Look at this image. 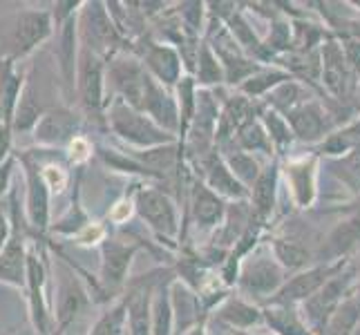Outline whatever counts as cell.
Listing matches in <instances>:
<instances>
[{"instance_id": "42", "label": "cell", "mask_w": 360, "mask_h": 335, "mask_svg": "<svg viewBox=\"0 0 360 335\" xmlns=\"http://www.w3.org/2000/svg\"><path fill=\"white\" fill-rule=\"evenodd\" d=\"M92 155H94V145L88 136H83V134L77 136V139L65 147V159H68V164L74 168L85 166L92 159Z\"/></svg>"}, {"instance_id": "31", "label": "cell", "mask_w": 360, "mask_h": 335, "mask_svg": "<svg viewBox=\"0 0 360 335\" xmlns=\"http://www.w3.org/2000/svg\"><path fill=\"white\" fill-rule=\"evenodd\" d=\"M74 188H77V190H74L70 208L52 223V226H49V230H52L54 235L70 237V239H74L85 226H90V223H92L88 210H85L83 204H81V190H79L81 188V175L77 177V185H74Z\"/></svg>"}, {"instance_id": "1", "label": "cell", "mask_w": 360, "mask_h": 335, "mask_svg": "<svg viewBox=\"0 0 360 335\" xmlns=\"http://www.w3.org/2000/svg\"><path fill=\"white\" fill-rule=\"evenodd\" d=\"M105 126L117 139H121L130 150H150V147L177 143L179 139L161 130L143 112L130 107L123 98L110 96L105 105Z\"/></svg>"}, {"instance_id": "18", "label": "cell", "mask_w": 360, "mask_h": 335, "mask_svg": "<svg viewBox=\"0 0 360 335\" xmlns=\"http://www.w3.org/2000/svg\"><path fill=\"white\" fill-rule=\"evenodd\" d=\"M284 181L297 208H311L318 197V157H297L282 166Z\"/></svg>"}, {"instance_id": "6", "label": "cell", "mask_w": 360, "mask_h": 335, "mask_svg": "<svg viewBox=\"0 0 360 335\" xmlns=\"http://www.w3.org/2000/svg\"><path fill=\"white\" fill-rule=\"evenodd\" d=\"M56 32L52 9L45 7H22L9 20V52L7 58L20 63L34 49L47 43Z\"/></svg>"}, {"instance_id": "20", "label": "cell", "mask_w": 360, "mask_h": 335, "mask_svg": "<svg viewBox=\"0 0 360 335\" xmlns=\"http://www.w3.org/2000/svg\"><path fill=\"white\" fill-rule=\"evenodd\" d=\"M287 121L293 130L295 139H300L302 143H322L329 136L331 128V117L320 101L311 98L304 105L293 110L291 114H287Z\"/></svg>"}, {"instance_id": "55", "label": "cell", "mask_w": 360, "mask_h": 335, "mask_svg": "<svg viewBox=\"0 0 360 335\" xmlns=\"http://www.w3.org/2000/svg\"><path fill=\"white\" fill-rule=\"evenodd\" d=\"M126 335H128V333H126Z\"/></svg>"}, {"instance_id": "10", "label": "cell", "mask_w": 360, "mask_h": 335, "mask_svg": "<svg viewBox=\"0 0 360 335\" xmlns=\"http://www.w3.org/2000/svg\"><path fill=\"white\" fill-rule=\"evenodd\" d=\"M356 275H358L356 268L345 266L338 275H333L316 295H311L307 302H302L300 306H297L302 317L307 320V324L311 327L318 335H322V331H325L333 311H336L347 297L354 293Z\"/></svg>"}, {"instance_id": "17", "label": "cell", "mask_w": 360, "mask_h": 335, "mask_svg": "<svg viewBox=\"0 0 360 335\" xmlns=\"http://www.w3.org/2000/svg\"><path fill=\"white\" fill-rule=\"evenodd\" d=\"M27 228L30 226L20 228L16 221L11 223V237L0 251V284L25 289V282H27V255L32 244Z\"/></svg>"}, {"instance_id": "50", "label": "cell", "mask_w": 360, "mask_h": 335, "mask_svg": "<svg viewBox=\"0 0 360 335\" xmlns=\"http://www.w3.org/2000/svg\"><path fill=\"white\" fill-rule=\"evenodd\" d=\"M231 335H257V333H248V331H229Z\"/></svg>"}, {"instance_id": "2", "label": "cell", "mask_w": 360, "mask_h": 335, "mask_svg": "<svg viewBox=\"0 0 360 335\" xmlns=\"http://www.w3.org/2000/svg\"><path fill=\"white\" fill-rule=\"evenodd\" d=\"M49 251L45 244L32 242L27 255V293L30 320L39 335H56L54 311H52V268H49Z\"/></svg>"}, {"instance_id": "30", "label": "cell", "mask_w": 360, "mask_h": 335, "mask_svg": "<svg viewBox=\"0 0 360 335\" xmlns=\"http://www.w3.org/2000/svg\"><path fill=\"white\" fill-rule=\"evenodd\" d=\"M289 79H293V77L287 70H282L280 65L278 67H266L264 65L259 72H255L251 79H246L235 92H240L242 96L259 103V98H266L273 90L278 88V85H282L284 81H289Z\"/></svg>"}, {"instance_id": "54", "label": "cell", "mask_w": 360, "mask_h": 335, "mask_svg": "<svg viewBox=\"0 0 360 335\" xmlns=\"http://www.w3.org/2000/svg\"><path fill=\"white\" fill-rule=\"evenodd\" d=\"M354 7H358V11H360V3H352Z\"/></svg>"}, {"instance_id": "47", "label": "cell", "mask_w": 360, "mask_h": 335, "mask_svg": "<svg viewBox=\"0 0 360 335\" xmlns=\"http://www.w3.org/2000/svg\"><path fill=\"white\" fill-rule=\"evenodd\" d=\"M338 210H340V213L345 210V213L349 215V217H360V195L356 197L354 202H349V204H347L345 208H338Z\"/></svg>"}, {"instance_id": "3", "label": "cell", "mask_w": 360, "mask_h": 335, "mask_svg": "<svg viewBox=\"0 0 360 335\" xmlns=\"http://www.w3.org/2000/svg\"><path fill=\"white\" fill-rule=\"evenodd\" d=\"M52 268V311L56 335L63 333L90 306V291L79 280L68 257H49Z\"/></svg>"}, {"instance_id": "11", "label": "cell", "mask_w": 360, "mask_h": 335, "mask_svg": "<svg viewBox=\"0 0 360 335\" xmlns=\"http://www.w3.org/2000/svg\"><path fill=\"white\" fill-rule=\"evenodd\" d=\"M134 56L141 60L143 67L150 72V77L164 88L175 90L177 83L186 77L179 49L170 43H161L153 39H143L134 47Z\"/></svg>"}, {"instance_id": "51", "label": "cell", "mask_w": 360, "mask_h": 335, "mask_svg": "<svg viewBox=\"0 0 360 335\" xmlns=\"http://www.w3.org/2000/svg\"><path fill=\"white\" fill-rule=\"evenodd\" d=\"M0 123H7V121H5V110H3V103H0ZM7 126H9V123H7Z\"/></svg>"}, {"instance_id": "8", "label": "cell", "mask_w": 360, "mask_h": 335, "mask_svg": "<svg viewBox=\"0 0 360 335\" xmlns=\"http://www.w3.org/2000/svg\"><path fill=\"white\" fill-rule=\"evenodd\" d=\"M132 197L139 219L159 239H164L170 248H175V239L179 237V215L175 199L168 192L155 188V185L136 188Z\"/></svg>"}, {"instance_id": "49", "label": "cell", "mask_w": 360, "mask_h": 335, "mask_svg": "<svg viewBox=\"0 0 360 335\" xmlns=\"http://www.w3.org/2000/svg\"><path fill=\"white\" fill-rule=\"evenodd\" d=\"M354 297L360 302V270H358V275H356V287H354Z\"/></svg>"}, {"instance_id": "15", "label": "cell", "mask_w": 360, "mask_h": 335, "mask_svg": "<svg viewBox=\"0 0 360 335\" xmlns=\"http://www.w3.org/2000/svg\"><path fill=\"white\" fill-rule=\"evenodd\" d=\"M349 259H342V262H331V264H311L309 268L295 272L293 277L287 280V284L278 291V295L273 297L269 304H293L300 306L307 302L309 297L316 295L325 284L338 275V272L347 266Z\"/></svg>"}, {"instance_id": "9", "label": "cell", "mask_w": 360, "mask_h": 335, "mask_svg": "<svg viewBox=\"0 0 360 335\" xmlns=\"http://www.w3.org/2000/svg\"><path fill=\"white\" fill-rule=\"evenodd\" d=\"M25 179V221H27L30 230L36 235H43L52 226V190L41 175L39 157L30 150L18 157Z\"/></svg>"}, {"instance_id": "22", "label": "cell", "mask_w": 360, "mask_h": 335, "mask_svg": "<svg viewBox=\"0 0 360 335\" xmlns=\"http://www.w3.org/2000/svg\"><path fill=\"white\" fill-rule=\"evenodd\" d=\"M157 284L139 280L130 284L128 293L123 295L128 304V335H153V293Z\"/></svg>"}, {"instance_id": "16", "label": "cell", "mask_w": 360, "mask_h": 335, "mask_svg": "<svg viewBox=\"0 0 360 335\" xmlns=\"http://www.w3.org/2000/svg\"><path fill=\"white\" fill-rule=\"evenodd\" d=\"M195 175L197 179H202L210 190L215 195H219L221 199H233V202H248V188L235 179V175L229 170L224 157H221L217 150H213L210 155L193 161Z\"/></svg>"}, {"instance_id": "45", "label": "cell", "mask_w": 360, "mask_h": 335, "mask_svg": "<svg viewBox=\"0 0 360 335\" xmlns=\"http://www.w3.org/2000/svg\"><path fill=\"white\" fill-rule=\"evenodd\" d=\"M14 157V130L7 123H0V166Z\"/></svg>"}, {"instance_id": "40", "label": "cell", "mask_w": 360, "mask_h": 335, "mask_svg": "<svg viewBox=\"0 0 360 335\" xmlns=\"http://www.w3.org/2000/svg\"><path fill=\"white\" fill-rule=\"evenodd\" d=\"M208 5L200 3V0H193V3H179L177 5V20L181 25V32L186 39L191 41H200V36L204 34L206 27V14H208Z\"/></svg>"}, {"instance_id": "29", "label": "cell", "mask_w": 360, "mask_h": 335, "mask_svg": "<svg viewBox=\"0 0 360 335\" xmlns=\"http://www.w3.org/2000/svg\"><path fill=\"white\" fill-rule=\"evenodd\" d=\"M193 79L200 90H215V88H221V85H226L224 65H221V60L217 58L213 47H210L206 41H202Z\"/></svg>"}, {"instance_id": "44", "label": "cell", "mask_w": 360, "mask_h": 335, "mask_svg": "<svg viewBox=\"0 0 360 335\" xmlns=\"http://www.w3.org/2000/svg\"><path fill=\"white\" fill-rule=\"evenodd\" d=\"M132 213H136L134 210V197H123V199H119L112 208H110V213H108V219L115 223V226H123L130 217Z\"/></svg>"}, {"instance_id": "21", "label": "cell", "mask_w": 360, "mask_h": 335, "mask_svg": "<svg viewBox=\"0 0 360 335\" xmlns=\"http://www.w3.org/2000/svg\"><path fill=\"white\" fill-rule=\"evenodd\" d=\"M81 11V9H79ZM56 63L68 92H74V81H77V65L81 54V39H79V14H74L65 22L56 25Z\"/></svg>"}, {"instance_id": "12", "label": "cell", "mask_w": 360, "mask_h": 335, "mask_svg": "<svg viewBox=\"0 0 360 335\" xmlns=\"http://www.w3.org/2000/svg\"><path fill=\"white\" fill-rule=\"evenodd\" d=\"M320 85L325 88L336 101H349V96L356 90V74L349 65V60L345 56L342 43L336 39H329L320 47Z\"/></svg>"}, {"instance_id": "34", "label": "cell", "mask_w": 360, "mask_h": 335, "mask_svg": "<svg viewBox=\"0 0 360 335\" xmlns=\"http://www.w3.org/2000/svg\"><path fill=\"white\" fill-rule=\"evenodd\" d=\"M175 277L161 280L153 293V335H175V313H172L170 284Z\"/></svg>"}, {"instance_id": "35", "label": "cell", "mask_w": 360, "mask_h": 335, "mask_svg": "<svg viewBox=\"0 0 360 335\" xmlns=\"http://www.w3.org/2000/svg\"><path fill=\"white\" fill-rule=\"evenodd\" d=\"M325 168L356 199L360 195V150H352L349 155L338 157V159H327Z\"/></svg>"}, {"instance_id": "7", "label": "cell", "mask_w": 360, "mask_h": 335, "mask_svg": "<svg viewBox=\"0 0 360 335\" xmlns=\"http://www.w3.org/2000/svg\"><path fill=\"white\" fill-rule=\"evenodd\" d=\"M105 70H108V60L81 45L74 92H77L79 105L83 107L85 117L103 123H105V105H108Z\"/></svg>"}, {"instance_id": "25", "label": "cell", "mask_w": 360, "mask_h": 335, "mask_svg": "<svg viewBox=\"0 0 360 335\" xmlns=\"http://www.w3.org/2000/svg\"><path fill=\"white\" fill-rule=\"evenodd\" d=\"M215 320L224 324L229 331H248L253 327L264 324L262 306L246 300L242 295H229L224 302L215 308Z\"/></svg>"}, {"instance_id": "27", "label": "cell", "mask_w": 360, "mask_h": 335, "mask_svg": "<svg viewBox=\"0 0 360 335\" xmlns=\"http://www.w3.org/2000/svg\"><path fill=\"white\" fill-rule=\"evenodd\" d=\"M231 145L240 147V150H244L248 155H264L269 161L276 159V147H273V143L269 139V132L264 128V123L259 121V117H253L251 121H246L238 130V134H235Z\"/></svg>"}, {"instance_id": "52", "label": "cell", "mask_w": 360, "mask_h": 335, "mask_svg": "<svg viewBox=\"0 0 360 335\" xmlns=\"http://www.w3.org/2000/svg\"><path fill=\"white\" fill-rule=\"evenodd\" d=\"M354 335H360V322H358V327H356V331H354Z\"/></svg>"}, {"instance_id": "48", "label": "cell", "mask_w": 360, "mask_h": 335, "mask_svg": "<svg viewBox=\"0 0 360 335\" xmlns=\"http://www.w3.org/2000/svg\"><path fill=\"white\" fill-rule=\"evenodd\" d=\"M184 335H208V333H206V322H200V324L193 327L191 331H186Z\"/></svg>"}, {"instance_id": "5", "label": "cell", "mask_w": 360, "mask_h": 335, "mask_svg": "<svg viewBox=\"0 0 360 335\" xmlns=\"http://www.w3.org/2000/svg\"><path fill=\"white\" fill-rule=\"evenodd\" d=\"M79 39L83 47L103 56L105 60L123 52V43H126L112 16H110L108 3H101V0H85L83 3L79 11Z\"/></svg>"}, {"instance_id": "38", "label": "cell", "mask_w": 360, "mask_h": 335, "mask_svg": "<svg viewBox=\"0 0 360 335\" xmlns=\"http://www.w3.org/2000/svg\"><path fill=\"white\" fill-rule=\"evenodd\" d=\"M128 333V304L126 297H119L115 304H110L98 320L90 327L88 335H126Z\"/></svg>"}, {"instance_id": "33", "label": "cell", "mask_w": 360, "mask_h": 335, "mask_svg": "<svg viewBox=\"0 0 360 335\" xmlns=\"http://www.w3.org/2000/svg\"><path fill=\"white\" fill-rule=\"evenodd\" d=\"M221 157H224L229 170L235 175V179H238L244 188H248V192H251L253 183L257 181L259 172H262V164L257 161L255 155H248L244 150H240V147H221V150H217Z\"/></svg>"}, {"instance_id": "41", "label": "cell", "mask_w": 360, "mask_h": 335, "mask_svg": "<svg viewBox=\"0 0 360 335\" xmlns=\"http://www.w3.org/2000/svg\"><path fill=\"white\" fill-rule=\"evenodd\" d=\"M41 175L47 183V188L52 190V195H60L70 183V175L63 164H56V161H47V164H41Z\"/></svg>"}, {"instance_id": "13", "label": "cell", "mask_w": 360, "mask_h": 335, "mask_svg": "<svg viewBox=\"0 0 360 335\" xmlns=\"http://www.w3.org/2000/svg\"><path fill=\"white\" fill-rule=\"evenodd\" d=\"M83 119L70 107L45 110L39 126L34 128L32 139L43 150H65V147L81 136Z\"/></svg>"}, {"instance_id": "23", "label": "cell", "mask_w": 360, "mask_h": 335, "mask_svg": "<svg viewBox=\"0 0 360 335\" xmlns=\"http://www.w3.org/2000/svg\"><path fill=\"white\" fill-rule=\"evenodd\" d=\"M360 246V217H347L338 221L327 235L318 253V264H331L342 262Z\"/></svg>"}, {"instance_id": "4", "label": "cell", "mask_w": 360, "mask_h": 335, "mask_svg": "<svg viewBox=\"0 0 360 335\" xmlns=\"http://www.w3.org/2000/svg\"><path fill=\"white\" fill-rule=\"evenodd\" d=\"M287 270H284L278 259L273 257L271 248L257 246L255 251L248 255L238 272V291L242 297L251 302H264L269 304L278 291L287 284Z\"/></svg>"}, {"instance_id": "19", "label": "cell", "mask_w": 360, "mask_h": 335, "mask_svg": "<svg viewBox=\"0 0 360 335\" xmlns=\"http://www.w3.org/2000/svg\"><path fill=\"white\" fill-rule=\"evenodd\" d=\"M188 206H191V215L195 226L200 230H217L224 221L229 213V204L226 199H221L219 195L213 190L202 179H193L191 190H188Z\"/></svg>"}, {"instance_id": "37", "label": "cell", "mask_w": 360, "mask_h": 335, "mask_svg": "<svg viewBox=\"0 0 360 335\" xmlns=\"http://www.w3.org/2000/svg\"><path fill=\"white\" fill-rule=\"evenodd\" d=\"M257 117H259V121L264 123V128H266V132H269V139H271L273 147H276V152L284 155V150H287V147H291V143H293V139H295V136H293V130H291L289 121H287V117H282L280 112L271 110V107H266V105H262V103H259Z\"/></svg>"}, {"instance_id": "32", "label": "cell", "mask_w": 360, "mask_h": 335, "mask_svg": "<svg viewBox=\"0 0 360 335\" xmlns=\"http://www.w3.org/2000/svg\"><path fill=\"white\" fill-rule=\"evenodd\" d=\"M273 257L278 259V264L287 270V272H300L304 268H309V264L314 262V255L307 251V248L291 237H276L269 244Z\"/></svg>"}, {"instance_id": "24", "label": "cell", "mask_w": 360, "mask_h": 335, "mask_svg": "<svg viewBox=\"0 0 360 335\" xmlns=\"http://www.w3.org/2000/svg\"><path fill=\"white\" fill-rule=\"evenodd\" d=\"M280 175H282V170H280L278 159L266 161L262 172H259L257 181L253 183L251 195H248V204H251L253 215L262 223L273 215V210H276V206H278Z\"/></svg>"}, {"instance_id": "53", "label": "cell", "mask_w": 360, "mask_h": 335, "mask_svg": "<svg viewBox=\"0 0 360 335\" xmlns=\"http://www.w3.org/2000/svg\"><path fill=\"white\" fill-rule=\"evenodd\" d=\"M354 39H358V41H360V32H356V34H354Z\"/></svg>"}, {"instance_id": "46", "label": "cell", "mask_w": 360, "mask_h": 335, "mask_svg": "<svg viewBox=\"0 0 360 335\" xmlns=\"http://www.w3.org/2000/svg\"><path fill=\"white\" fill-rule=\"evenodd\" d=\"M16 164H18V157L14 155V157L7 161V164L0 166V202H3L5 192L11 190V179H14V168H16Z\"/></svg>"}, {"instance_id": "14", "label": "cell", "mask_w": 360, "mask_h": 335, "mask_svg": "<svg viewBox=\"0 0 360 335\" xmlns=\"http://www.w3.org/2000/svg\"><path fill=\"white\" fill-rule=\"evenodd\" d=\"M101 251V270H98V282L105 293H117L128 284L132 259L139 251V244L121 239V237H110L98 246Z\"/></svg>"}, {"instance_id": "26", "label": "cell", "mask_w": 360, "mask_h": 335, "mask_svg": "<svg viewBox=\"0 0 360 335\" xmlns=\"http://www.w3.org/2000/svg\"><path fill=\"white\" fill-rule=\"evenodd\" d=\"M264 327L276 335H318L293 304H262Z\"/></svg>"}, {"instance_id": "36", "label": "cell", "mask_w": 360, "mask_h": 335, "mask_svg": "<svg viewBox=\"0 0 360 335\" xmlns=\"http://www.w3.org/2000/svg\"><path fill=\"white\" fill-rule=\"evenodd\" d=\"M45 114V107L41 105V101L36 98V92L34 88L27 83V88H25L20 101H18V107L14 112V121H11V130L14 134H25V132H34V128L39 126L41 117Z\"/></svg>"}, {"instance_id": "28", "label": "cell", "mask_w": 360, "mask_h": 335, "mask_svg": "<svg viewBox=\"0 0 360 335\" xmlns=\"http://www.w3.org/2000/svg\"><path fill=\"white\" fill-rule=\"evenodd\" d=\"M307 101H311L307 85L302 81H297V79H289V81H284L282 85H278V88L264 98V105L280 112L282 117H287V114H291L293 110L304 105Z\"/></svg>"}, {"instance_id": "43", "label": "cell", "mask_w": 360, "mask_h": 335, "mask_svg": "<svg viewBox=\"0 0 360 335\" xmlns=\"http://www.w3.org/2000/svg\"><path fill=\"white\" fill-rule=\"evenodd\" d=\"M105 239H108L105 226H103V223H98V221H92L90 226H85L72 242L79 244V246H101Z\"/></svg>"}, {"instance_id": "39", "label": "cell", "mask_w": 360, "mask_h": 335, "mask_svg": "<svg viewBox=\"0 0 360 335\" xmlns=\"http://www.w3.org/2000/svg\"><path fill=\"white\" fill-rule=\"evenodd\" d=\"M360 322V302L354 297V293L333 311L329 317L322 335H354L356 327Z\"/></svg>"}]
</instances>
